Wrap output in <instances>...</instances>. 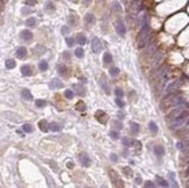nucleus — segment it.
Masks as SVG:
<instances>
[{"label":"nucleus","mask_w":189,"mask_h":188,"mask_svg":"<svg viewBox=\"0 0 189 188\" xmlns=\"http://www.w3.org/2000/svg\"><path fill=\"white\" fill-rule=\"evenodd\" d=\"M183 102V98L181 95H178L176 93H169L167 94V96L165 98L164 102L161 104V109L164 107H173V106H178Z\"/></svg>","instance_id":"f257e3e1"},{"label":"nucleus","mask_w":189,"mask_h":188,"mask_svg":"<svg viewBox=\"0 0 189 188\" xmlns=\"http://www.w3.org/2000/svg\"><path fill=\"white\" fill-rule=\"evenodd\" d=\"M186 107H187V105H184V104H180V105L175 106V108L167 115V120H173L174 117H176L181 112H183L186 109Z\"/></svg>","instance_id":"f03ea898"},{"label":"nucleus","mask_w":189,"mask_h":188,"mask_svg":"<svg viewBox=\"0 0 189 188\" xmlns=\"http://www.w3.org/2000/svg\"><path fill=\"white\" fill-rule=\"evenodd\" d=\"M92 50H93V52L95 54H99L100 51L102 50V44H101V41L97 39V37H94L92 40Z\"/></svg>","instance_id":"7ed1b4c3"},{"label":"nucleus","mask_w":189,"mask_h":188,"mask_svg":"<svg viewBox=\"0 0 189 188\" xmlns=\"http://www.w3.org/2000/svg\"><path fill=\"white\" fill-rule=\"evenodd\" d=\"M95 117H96L97 121H99L100 123H102V124L107 123V121H108V115H107L105 112H102V110H97V112L95 113Z\"/></svg>","instance_id":"20e7f679"},{"label":"nucleus","mask_w":189,"mask_h":188,"mask_svg":"<svg viewBox=\"0 0 189 188\" xmlns=\"http://www.w3.org/2000/svg\"><path fill=\"white\" fill-rule=\"evenodd\" d=\"M116 31L119 36H124L125 35V33H127V29H125V26L122 21H117L116 22Z\"/></svg>","instance_id":"39448f33"},{"label":"nucleus","mask_w":189,"mask_h":188,"mask_svg":"<svg viewBox=\"0 0 189 188\" xmlns=\"http://www.w3.org/2000/svg\"><path fill=\"white\" fill-rule=\"evenodd\" d=\"M79 161H80V164H81L84 167H88V166L91 165L90 157L86 155V153H81V155H79Z\"/></svg>","instance_id":"423d86ee"},{"label":"nucleus","mask_w":189,"mask_h":188,"mask_svg":"<svg viewBox=\"0 0 189 188\" xmlns=\"http://www.w3.org/2000/svg\"><path fill=\"white\" fill-rule=\"evenodd\" d=\"M180 84H181V81L180 80H176V81H174V82H172V84H169L168 86H167V88H166V94H169V93H173L179 86H180Z\"/></svg>","instance_id":"0eeeda50"},{"label":"nucleus","mask_w":189,"mask_h":188,"mask_svg":"<svg viewBox=\"0 0 189 188\" xmlns=\"http://www.w3.org/2000/svg\"><path fill=\"white\" fill-rule=\"evenodd\" d=\"M62 86H63V82L59 79H52L49 84V87L51 90H57V88H60Z\"/></svg>","instance_id":"6e6552de"},{"label":"nucleus","mask_w":189,"mask_h":188,"mask_svg":"<svg viewBox=\"0 0 189 188\" xmlns=\"http://www.w3.org/2000/svg\"><path fill=\"white\" fill-rule=\"evenodd\" d=\"M16 57L20 58V59H23L27 57V49L25 47H19L16 49Z\"/></svg>","instance_id":"1a4fd4ad"},{"label":"nucleus","mask_w":189,"mask_h":188,"mask_svg":"<svg viewBox=\"0 0 189 188\" xmlns=\"http://www.w3.org/2000/svg\"><path fill=\"white\" fill-rule=\"evenodd\" d=\"M153 152H154V155H156L158 158H161V157L165 155V149H164V146H161V145H157V146H154Z\"/></svg>","instance_id":"9d476101"},{"label":"nucleus","mask_w":189,"mask_h":188,"mask_svg":"<svg viewBox=\"0 0 189 188\" xmlns=\"http://www.w3.org/2000/svg\"><path fill=\"white\" fill-rule=\"evenodd\" d=\"M20 36H21V39H22L23 41H30V40L32 39V34H31V31H30V30L25 29V30H22V31H21Z\"/></svg>","instance_id":"9b49d317"},{"label":"nucleus","mask_w":189,"mask_h":188,"mask_svg":"<svg viewBox=\"0 0 189 188\" xmlns=\"http://www.w3.org/2000/svg\"><path fill=\"white\" fill-rule=\"evenodd\" d=\"M46 51V49H45V47H43V45H36L35 48L32 49V52L35 54L36 56H40V55H42V54H44Z\"/></svg>","instance_id":"f8f14e48"},{"label":"nucleus","mask_w":189,"mask_h":188,"mask_svg":"<svg viewBox=\"0 0 189 188\" xmlns=\"http://www.w3.org/2000/svg\"><path fill=\"white\" fill-rule=\"evenodd\" d=\"M21 73L23 76H26V77H29V76L32 74V70H31V67L29 65H23L21 67Z\"/></svg>","instance_id":"ddd939ff"},{"label":"nucleus","mask_w":189,"mask_h":188,"mask_svg":"<svg viewBox=\"0 0 189 188\" xmlns=\"http://www.w3.org/2000/svg\"><path fill=\"white\" fill-rule=\"evenodd\" d=\"M38 127H40V129H41L43 132L49 131V123L45 121V120H42V121L38 122Z\"/></svg>","instance_id":"4468645a"},{"label":"nucleus","mask_w":189,"mask_h":188,"mask_svg":"<svg viewBox=\"0 0 189 188\" xmlns=\"http://www.w3.org/2000/svg\"><path fill=\"white\" fill-rule=\"evenodd\" d=\"M100 85H101L102 90L105 91V93H107V94L110 93V91H109V86L107 85V82H106V80H105V77H102V78H101V80H100Z\"/></svg>","instance_id":"2eb2a0df"},{"label":"nucleus","mask_w":189,"mask_h":188,"mask_svg":"<svg viewBox=\"0 0 189 188\" xmlns=\"http://www.w3.org/2000/svg\"><path fill=\"white\" fill-rule=\"evenodd\" d=\"M74 88H77L76 91H77V93H78L79 96H85L86 90H85L84 86H81V85H74Z\"/></svg>","instance_id":"dca6fc26"},{"label":"nucleus","mask_w":189,"mask_h":188,"mask_svg":"<svg viewBox=\"0 0 189 188\" xmlns=\"http://www.w3.org/2000/svg\"><path fill=\"white\" fill-rule=\"evenodd\" d=\"M85 21L87 25H94L95 23V18L93 14H86L85 16Z\"/></svg>","instance_id":"f3484780"},{"label":"nucleus","mask_w":189,"mask_h":188,"mask_svg":"<svg viewBox=\"0 0 189 188\" xmlns=\"http://www.w3.org/2000/svg\"><path fill=\"white\" fill-rule=\"evenodd\" d=\"M21 95H22V98H23L25 100H28V101L32 99V95H31L30 91H29V90H27V88L22 90V92H21Z\"/></svg>","instance_id":"a211bd4d"},{"label":"nucleus","mask_w":189,"mask_h":188,"mask_svg":"<svg viewBox=\"0 0 189 188\" xmlns=\"http://www.w3.org/2000/svg\"><path fill=\"white\" fill-rule=\"evenodd\" d=\"M86 36H85V34H82V33H80V34H78L77 35V42L80 44V45H84V44H86Z\"/></svg>","instance_id":"6ab92c4d"},{"label":"nucleus","mask_w":189,"mask_h":188,"mask_svg":"<svg viewBox=\"0 0 189 188\" xmlns=\"http://www.w3.org/2000/svg\"><path fill=\"white\" fill-rule=\"evenodd\" d=\"M131 127V132L133 134V135H137L139 132V124L138 123H135V122H131V124H130Z\"/></svg>","instance_id":"aec40b11"},{"label":"nucleus","mask_w":189,"mask_h":188,"mask_svg":"<svg viewBox=\"0 0 189 188\" xmlns=\"http://www.w3.org/2000/svg\"><path fill=\"white\" fill-rule=\"evenodd\" d=\"M103 62H105V64H110L113 62V56H111L110 52H105V55H103Z\"/></svg>","instance_id":"412c9836"},{"label":"nucleus","mask_w":189,"mask_h":188,"mask_svg":"<svg viewBox=\"0 0 189 188\" xmlns=\"http://www.w3.org/2000/svg\"><path fill=\"white\" fill-rule=\"evenodd\" d=\"M5 65H6V69L11 70V69H14L15 65H16V63H15L14 59H7L6 63H5Z\"/></svg>","instance_id":"4be33fe9"},{"label":"nucleus","mask_w":189,"mask_h":188,"mask_svg":"<svg viewBox=\"0 0 189 188\" xmlns=\"http://www.w3.org/2000/svg\"><path fill=\"white\" fill-rule=\"evenodd\" d=\"M162 58H164V56H162V54L159 51V52H157V55H156V58L153 59V64H154V65H158V64L162 60Z\"/></svg>","instance_id":"5701e85b"},{"label":"nucleus","mask_w":189,"mask_h":188,"mask_svg":"<svg viewBox=\"0 0 189 188\" xmlns=\"http://www.w3.org/2000/svg\"><path fill=\"white\" fill-rule=\"evenodd\" d=\"M49 129L52 130V131H59L60 130V126L57 123V122H51L49 124Z\"/></svg>","instance_id":"b1692460"},{"label":"nucleus","mask_w":189,"mask_h":188,"mask_svg":"<svg viewBox=\"0 0 189 188\" xmlns=\"http://www.w3.org/2000/svg\"><path fill=\"white\" fill-rule=\"evenodd\" d=\"M149 129L151 130L152 134H157V132H158V127H157V124L154 123L153 121H151V122L149 123Z\"/></svg>","instance_id":"393cba45"},{"label":"nucleus","mask_w":189,"mask_h":188,"mask_svg":"<svg viewBox=\"0 0 189 188\" xmlns=\"http://www.w3.org/2000/svg\"><path fill=\"white\" fill-rule=\"evenodd\" d=\"M156 179H157V181H158V183L161 186V187H168V182L165 180V179H162L161 177H159V175H157L156 177Z\"/></svg>","instance_id":"a878e982"},{"label":"nucleus","mask_w":189,"mask_h":188,"mask_svg":"<svg viewBox=\"0 0 189 188\" xmlns=\"http://www.w3.org/2000/svg\"><path fill=\"white\" fill-rule=\"evenodd\" d=\"M38 67H40L41 71H46L48 67H49V65H48V63H46L45 60H41L40 64H38Z\"/></svg>","instance_id":"bb28decb"},{"label":"nucleus","mask_w":189,"mask_h":188,"mask_svg":"<svg viewBox=\"0 0 189 188\" xmlns=\"http://www.w3.org/2000/svg\"><path fill=\"white\" fill-rule=\"evenodd\" d=\"M58 73L62 74V76H65L66 74V71H67V67L65 65H58Z\"/></svg>","instance_id":"cd10ccee"},{"label":"nucleus","mask_w":189,"mask_h":188,"mask_svg":"<svg viewBox=\"0 0 189 188\" xmlns=\"http://www.w3.org/2000/svg\"><path fill=\"white\" fill-rule=\"evenodd\" d=\"M35 105H36V107H38V108H43V107H45L46 106V101L45 100H36V102H35Z\"/></svg>","instance_id":"c85d7f7f"},{"label":"nucleus","mask_w":189,"mask_h":188,"mask_svg":"<svg viewBox=\"0 0 189 188\" xmlns=\"http://www.w3.org/2000/svg\"><path fill=\"white\" fill-rule=\"evenodd\" d=\"M115 102H116V105L119 107V108H123L124 106H125V102L121 99V98H118V96H116V100H115Z\"/></svg>","instance_id":"c756f323"},{"label":"nucleus","mask_w":189,"mask_h":188,"mask_svg":"<svg viewBox=\"0 0 189 188\" xmlns=\"http://www.w3.org/2000/svg\"><path fill=\"white\" fill-rule=\"evenodd\" d=\"M26 25L28 26V27H34L36 25V19L35 18H29L27 21H26Z\"/></svg>","instance_id":"7c9ffc66"},{"label":"nucleus","mask_w":189,"mask_h":188,"mask_svg":"<svg viewBox=\"0 0 189 188\" xmlns=\"http://www.w3.org/2000/svg\"><path fill=\"white\" fill-rule=\"evenodd\" d=\"M118 73H119L118 67H111V69L109 70V74L111 77H116V76H118Z\"/></svg>","instance_id":"2f4dec72"},{"label":"nucleus","mask_w":189,"mask_h":188,"mask_svg":"<svg viewBox=\"0 0 189 188\" xmlns=\"http://www.w3.org/2000/svg\"><path fill=\"white\" fill-rule=\"evenodd\" d=\"M76 56L78 57V58H82L84 57V49L82 48H78V49H76Z\"/></svg>","instance_id":"473e14b6"},{"label":"nucleus","mask_w":189,"mask_h":188,"mask_svg":"<svg viewBox=\"0 0 189 188\" xmlns=\"http://www.w3.org/2000/svg\"><path fill=\"white\" fill-rule=\"evenodd\" d=\"M64 95H65V98H66V99H73L74 93H73L71 90H66V91L64 92Z\"/></svg>","instance_id":"72a5a7b5"},{"label":"nucleus","mask_w":189,"mask_h":188,"mask_svg":"<svg viewBox=\"0 0 189 188\" xmlns=\"http://www.w3.org/2000/svg\"><path fill=\"white\" fill-rule=\"evenodd\" d=\"M22 129H23V131H25V132H28V134L32 132V127H31L30 124H28V123L23 124V126H22Z\"/></svg>","instance_id":"f704fd0d"},{"label":"nucleus","mask_w":189,"mask_h":188,"mask_svg":"<svg viewBox=\"0 0 189 188\" xmlns=\"http://www.w3.org/2000/svg\"><path fill=\"white\" fill-rule=\"evenodd\" d=\"M109 136H110L113 140H118V138H119V134H118L117 131H114V130H111V131L109 132Z\"/></svg>","instance_id":"c9c22d12"},{"label":"nucleus","mask_w":189,"mask_h":188,"mask_svg":"<svg viewBox=\"0 0 189 188\" xmlns=\"http://www.w3.org/2000/svg\"><path fill=\"white\" fill-rule=\"evenodd\" d=\"M77 109L81 110V112H84L86 109V106H85V104H84L82 101H80V102H78V104H77Z\"/></svg>","instance_id":"e433bc0d"},{"label":"nucleus","mask_w":189,"mask_h":188,"mask_svg":"<svg viewBox=\"0 0 189 188\" xmlns=\"http://www.w3.org/2000/svg\"><path fill=\"white\" fill-rule=\"evenodd\" d=\"M45 9H46V11H55V6L52 5V3L48 1V3L45 4Z\"/></svg>","instance_id":"4c0bfd02"},{"label":"nucleus","mask_w":189,"mask_h":188,"mask_svg":"<svg viewBox=\"0 0 189 188\" xmlns=\"http://www.w3.org/2000/svg\"><path fill=\"white\" fill-rule=\"evenodd\" d=\"M74 42H76V41H74L73 37H67V39H66V43H67L68 47H73V45H74Z\"/></svg>","instance_id":"58836bf2"},{"label":"nucleus","mask_w":189,"mask_h":188,"mask_svg":"<svg viewBox=\"0 0 189 188\" xmlns=\"http://www.w3.org/2000/svg\"><path fill=\"white\" fill-rule=\"evenodd\" d=\"M122 142H123V145H125V146H130L135 141H131V140H129V138H123Z\"/></svg>","instance_id":"ea45409f"},{"label":"nucleus","mask_w":189,"mask_h":188,"mask_svg":"<svg viewBox=\"0 0 189 188\" xmlns=\"http://www.w3.org/2000/svg\"><path fill=\"white\" fill-rule=\"evenodd\" d=\"M123 94H124V92H123L121 88H116V90H115V95H116V96H118V98H122V96H123Z\"/></svg>","instance_id":"a19ab883"},{"label":"nucleus","mask_w":189,"mask_h":188,"mask_svg":"<svg viewBox=\"0 0 189 188\" xmlns=\"http://www.w3.org/2000/svg\"><path fill=\"white\" fill-rule=\"evenodd\" d=\"M114 9L117 11V12H119V13L122 12V7H121V5H119L118 3H115V4H114Z\"/></svg>","instance_id":"79ce46f5"},{"label":"nucleus","mask_w":189,"mask_h":188,"mask_svg":"<svg viewBox=\"0 0 189 188\" xmlns=\"http://www.w3.org/2000/svg\"><path fill=\"white\" fill-rule=\"evenodd\" d=\"M60 31H62L63 35H67V34H68V28H67V26H63Z\"/></svg>","instance_id":"37998d69"},{"label":"nucleus","mask_w":189,"mask_h":188,"mask_svg":"<svg viewBox=\"0 0 189 188\" xmlns=\"http://www.w3.org/2000/svg\"><path fill=\"white\" fill-rule=\"evenodd\" d=\"M36 3H37V0H26V4L28 6H34Z\"/></svg>","instance_id":"c03bdc74"},{"label":"nucleus","mask_w":189,"mask_h":188,"mask_svg":"<svg viewBox=\"0 0 189 188\" xmlns=\"http://www.w3.org/2000/svg\"><path fill=\"white\" fill-rule=\"evenodd\" d=\"M63 58H64V59H66V60H68V59H70V58H71V55H70V54H68V52H67V51H65V52L63 54Z\"/></svg>","instance_id":"a18cd8bd"},{"label":"nucleus","mask_w":189,"mask_h":188,"mask_svg":"<svg viewBox=\"0 0 189 188\" xmlns=\"http://www.w3.org/2000/svg\"><path fill=\"white\" fill-rule=\"evenodd\" d=\"M124 172H125V175H128V177H131V174H132L131 169H130V168H128V167H125V168H124Z\"/></svg>","instance_id":"49530a36"},{"label":"nucleus","mask_w":189,"mask_h":188,"mask_svg":"<svg viewBox=\"0 0 189 188\" xmlns=\"http://www.w3.org/2000/svg\"><path fill=\"white\" fill-rule=\"evenodd\" d=\"M144 185H145V187H156V185H154L152 181H146Z\"/></svg>","instance_id":"de8ad7c7"},{"label":"nucleus","mask_w":189,"mask_h":188,"mask_svg":"<svg viewBox=\"0 0 189 188\" xmlns=\"http://www.w3.org/2000/svg\"><path fill=\"white\" fill-rule=\"evenodd\" d=\"M29 13H30V8H27V7L22 8V14H29Z\"/></svg>","instance_id":"09e8293b"},{"label":"nucleus","mask_w":189,"mask_h":188,"mask_svg":"<svg viewBox=\"0 0 189 188\" xmlns=\"http://www.w3.org/2000/svg\"><path fill=\"white\" fill-rule=\"evenodd\" d=\"M110 159L116 163V161H117V156H116V155H110Z\"/></svg>","instance_id":"8fccbe9b"},{"label":"nucleus","mask_w":189,"mask_h":188,"mask_svg":"<svg viewBox=\"0 0 189 188\" xmlns=\"http://www.w3.org/2000/svg\"><path fill=\"white\" fill-rule=\"evenodd\" d=\"M135 181H136V183H141V182H142V178H141V177L136 178V180H135Z\"/></svg>","instance_id":"3c124183"},{"label":"nucleus","mask_w":189,"mask_h":188,"mask_svg":"<svg viewBox=\"0 0 189 188\" xmlns=\"http://www.w3.org/2000/svg\"><path fill=\"white\" fill-rule=\"evenodd\" d=\"M84 4H85V6H88L91 4V0H84Z\"/></svg>","instance_id":"603ef678"},{"label":"nucleus","mask_w":189,"mask_h":188,"mask_svg":"<svg viewBox=\"0 0 189 188\" xmlns=\"http://www.w3.org/2000/svg\"><path fill=\"white\" fill-rule=\"evenodd\" d=\"M67 167H68V168H72V167H73V163H72V161L67 163Z\"/></svg>","instance_id":"864d4df0"},{"label":"nucleus","mask_w":189,"mask_h":188,"mask_svg":"<svg viewBox=\"0 0 189 188\" xmlns=\"http://www.w3.org/2000/svg\"><path fill=\"white\" fill-rule=\"evenodd\" d=\"M118 116H121V117H119V118H123L124 114H123V113H121V112H119V113H118Z\"/></svg>","instance_id":"5fc2aeb1"},{"label":"nucleus","mask_w":189,"mask_h":188,"mask_svg":"<svg viewBox=\"0 0 189 188\" xmlns=\"http://www.w3.org/2000/svg\"><path fill=\"white\" fill-rule=\"evenodd\" d=\"M186 174H187V175H189V168L187 169V172H186Z\"/></svg>","instance_id":"6e6d98bb"},{"label":"nucleus","mask_w":189,"mask_h":188,"mask_svg":"<svg viewBox=\"0 0 189 188\" xmlns=\"http://www.w3.org/2000/svg\"><path fill=\"white\" fill-rule=\"evenodd\" d=\"M188 164H189V161H188Z\"/></svg>","instance_id":"4d7b16f0"}]
</instances>
